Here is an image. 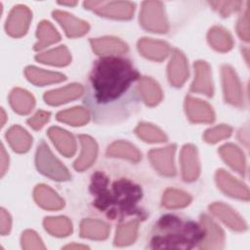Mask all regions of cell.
Segmentation results:
<instances>
[{
  "mask_svg": "<svg viewBox=\"0 0 250 250\" xmlns=\"http://www.w3.org/2000/svg\"><path fill=\"white\" fill-rule=\"evenodd\" d=\"M21 246L23 249H45L41 239L36 232L25 230L21 236Z\"/></svg>",
  "mask_w": 250,
  "mask_h": 250,
  "instance_id": "cell-41",
  "label": "cell"
},
{
  "mask_svg": "<svg viewBox=\"0 0 250 250\" xmlns=\"http://www.w3.org/2000/svg\"><path fill=\"white\" fill-rule=\"evenodd\" d=\"M202 237V227L173 215H166L155 226L150 248L189 249L195 246L196 243H199Z\"/></svg>",
  "mask_w": 250,
  "mask_h": 250,
  "instance_id": "cell-3",
  "label": "cell"
},
{
  "mask_svg": "<svg viewBox=\"0 0 250 250\" xmlns=\"http://www.w3.org/2000/svg\"><path fill=\"white\" fill-rule=\"evenodd\" d=\"M31 20L30 10L22 5L16 6L10 13L6 22L7 33L14 37H21L27 31Z\"/></svg>",
  "mask_w": 250,
  "mask_h": 250,
  "instance_id": "cell-10",
  "label": "cell"
},
{
  "mask_svg": "<svg viewBox=\"0 0 250 250\" xmlns=\"http://www.w3.org/2000/svg\"><path fill=\"white\" fill-rule=\"evenodd\" d=\"M210 210L216 217H218L230 229L237 231H243L246 229L245 222L229 206L221 202H217L210 206Z\"/></svg>",
  "mask_w": 250,
  "mask_h": 250,
  "instance_id": "cell-17",
  "label": "cell"
},
{
  "mask_svg": "<svg viewBox=\"0 0 250 250\" xmlns=\"http://www.w3.org/2000/svg\"><path fill=\"white\" fill-rule=\"evenodd\" d=\"M186 111L190 121L196 123H210L215 119L212 107L204 101L187 97Z\"/></svg>",
  "mask_w": 250,
  "mask_h": 250,
  "instance_id": "cell-12",
  "label": "cell"
},
{
  "mask_svg": "<svg viewBox=\"0 0 250 250\" xmlns=\"http://www.w3.org/2000/svg\"><path fill=\"white\" fill-rule=\"evenodd\" d=\"M138 78V71L126 59L105 57L95 63L84 103L97 122L115 123L130 114L136 102L134 86Z\"/></svg>",
  "mask_w": 250,
  "mask_h": 250,
  "instance_id": "cell-1",
  "label": "cell"
},
{
  "mask_svg": "<svg viewBox=\"0 0 250 250\" xmlns=\"http://www.w3.org/2000/svg\"><path fill=\"white\" fill-rule=\"evenodd\" d=\"M135 132L141 139L148 143H162L167 140L166 136L160 129L146 123H141L136 128Z\"/></svg>",
  "mask_w": 250,
  "mask_h": 250,
  "instance_id": "cell-38",
  "label": "cell"
},
{
  "mask_svg": "<svg viewBox=\"0 0 250 250\" xmlns=\"http://www.w3.org/2000/svg\"><path fill=\"white\" fill-rule=\"evenodd\" d=\"M93 51L98 55L112 56L126 53L128 46L118 38L115 37H102L91 39Z\"/></svg>",
  "mask_w": 250,
  "mask_h": 250,
  "instance_id": "cell-18",
  "label": "cell"
},
{
  "mask_svg": "<svg viewBox=\"0 0 250 250\" xmlns=\"http://www.w3.org/2000/svg\"><path fill=\"white\" fill-rule=\"evenodd\" d=\"M10 104L18 113L26 114L33 108L35 100L27 91L17 88L10 94Z\"/></svg>",
  "mask_w": 250,
  "mask_h": 250,
  "instance_id": "cell-28",
  "label": "cell"
},
{
  "mask_svg": "<svg viewBox=\"0 0 250 250\" xmlns=\"http://www.w3.org/2000/svg\"><path fill=\"white\" fill-rule=\"evenodd\" d=\"M107 178L101 172L93 176L91 189L97 194L95 206L102 211H106L111 218L114 206H117L118 212L122 214H133L137 202L142 197L141 188L134 183L126 179H121L113 184L112 193L106 188Z\"/></svg>",
  "mask_w": 250,
  "mask_h": 250,
  "instance_id": "cell-2",
  "label": "cell"
},
{
  "mask_svg": "<svg viewBox=\"0 0 250 250\" xmlns=\"http://www.w3.org/2000/svg\"><path fill=\"white\" fill-rule=\"evenodd\" d=\"M10 229H11V217L4 209H1V212H0V231H1V234H3V235L7 234L10 231Z\"/></svg>",
  "mask_w": 250,
  "mask_h": 250,
  "instance_id": "cell-44",
  "label": "cell"
},
{
  "mask_svg": "<svg viewBox=\"0 0 250 250\" xmlns=\"http://www.w3.org/2000/svg\"><path fill=\"white\" fill-rule=\"evenodd\" d=\"M44 227L48 232L56 236L68 235L72 230L71 223L65 217L46 218L44 220Z\"/></svg>",
  "mask_w": 250,
  "mask_h": 250,
  "instance_id": "cell-36",
  "label": "cell"
},
{
  "mask_svg": "<svg viewBox=\"0 0 250 250\" xmlns=\"http://www.w3.org/2000/svg\"><path fill=\"white\" fill-rule=\"evenodd\" d=\"M231 134V128L228 125H219L217 127L207 130L204 134V140L207 143L214 144L218 141L229 137Z\"/></svg>",
  "mask_w": 250,
  "mask_h": 250,
  "instance_id": "cell-39",
  "label": "cell"
},
{
  "mask_svg": "<svg viewBox=\"0 0 250 250\" xmlns=\"http://www.w3.org/2000/svg\"><path fill=\"white\" fill-rule=\"evenodd\" d=\"M188 75V62L184 54L175 50L168 64V77L172 85L181 87Z\"/></svg>",
  "mask_w": 250,
  "mask_h": 250,
  "instance_id": "cell-14",
  "label": "cell"
},
{
  "mask_svg": "<svg viewBox=\"0 0 250 250\" xmlns=\"http://www.w3.org/2000/svg\"><path fill=\"white\" fill-rule=\"evenodd\" d=\"M6 138L13 149L17 152L27 151L32 143L31 136L20 126H13L10 128L7 132Z\"/></svg>",
  "mask_w": 250,
  "mask_h": 250,
  "instance_id": "cell-25",
  "label": "cell"
},
{
  "mask_svg": "<svg viewBox=\"0 0 250 250\" xmlns=\"http://www.w3.org/2000/svg\"><path fill=\"white\" fill-rule=\"evenodd\" d=\"M191 198L190 196L179 189L169 188L163 194V205L167 208H181L189 204Z\"/></svg>",
  "mask_w": 250,
  "mask_h": 250,
  "instance_id": "cell-37",
  "label": "cell"
},
{
  "mask_svg": "<svg viewBox=\"0 0 250 250\" xmlns=\"http://www.w3.org/2000/svg\"><path fill=\"white\" fill-rule=\"evenodd\" d=\"M48 135L57 148L65 156H72L76 149V143L73 136L65 130L58 127H51Z\"/></svg>",
  "mask_w": 250,
  "mask_h": 250,
  "instance_id": "cell-21",
  "label": "cell"
},
{
  "mask_svg": "<svg viewBox=\"0 0 250 250\" xmlns=\"http://www.w3.org/2000/svg\"><path fill=\"white\" fill-rule=\"evenodd\" d=\"M139 91L148 105H155L162 99V92L159 85L149 77H143L139 81Z\"/></svg>",
  "mask_w": 250,
  "mask_h": 250,
  "instance_id": "cell-29",
  "label": "cell"
},
{
  "mask_svg": "<svg viewBox=\"0 0 250 250\" xmlns=\"http://www.w3.org/2000/svg\"><path fill=\"white\" fill-rule=\"evenodd\" d=\"M222 81L226 101L233 105H243V93L240 82L234 70L229 66L222 67Z\"/></svg>",
  "mask_w": 250,
  "mask_h": 250,
  "instance_id": "cell-7",
  "label": "cell"
},
{
  "mask_svg": "<svg viewBox=\"0 0 250 250\" xmlns=\"http://www.w3.org/2000/svg\"><path fill=\"white\" fill-rule=\"evenodd\" d=\"M195 78L191 85L192 92L202 93L207 96L213 95V83L211 79V69L207 62L198 61L194 63Z\"/></svg>",
  "mask_w": 250,
  "mask_h": 250,
  "instance_id": "cell-15",
  "label": "cell"
},
{
  "mask_svg": "<svg viewBox=\"0 0 250 250\" xmlns=\"http://www.w3.org/2000/svg\"><path fill=\"white\" fill-rule=\"evenodd\" d=\"M209 4L218 11L223 17H228L231 13L239 10L242 5L241 1H212Z\"/></svg>",
  "mask_w": 250,
  "mask_h": 250,
  "instance_id": "cell-40",
  "label": "cell"
},
{
  "mask_svg": "<svg viewBox=\"0 0 250 250\" xmlns=\"http://www.w3.org/2000/svg\"><path fill=\"white\" fill-rule=\"evenodd\" d=\"M219 152L224 160L239 174H245V158L242 151L232 144H227L220 147Z\"/></svg>",
  "mask_w": 250,
  "mask_h": 250,
  "instance_id": "cell-24",
  "label": "cell"
},
{
  "mask_svg": "<svg viewBox=\"0 0 250 250\" xmlns=\"http://www.w3.org/2000/svg\"><path fill=\"white\" fill-rule=\"evenodd\" d=\"M182 174L187 182H192L199 175V161L196 148L191 145H186L181 152Z\"/></svg>",
  "mask_w": 250,
  "mask_h": 250,
  "instance_id": "cell-13",
  "label": "cell"
},
{
  "mask_svg": "<svg viewBox=\"0 0 250 250\" xmlns=\"http://www.w3.org/2000/svg\"><path fill=\"white\" fill-rule=\"evenodd\" d=\"M73 248H78V249H86L87 247L86 246H83V245H75V244H72V245H67L64 247V249H73Z\"/></svg>",
  "mask_w": 250,
  "mask_h": 250,
  "instance_id": "cell-46",
  "label": "cell"
},
{
  "mask_svg": "<svg viewBox=\"0 0 250 250\" xmlns=\"http://www.w3.org/2000/svg\"><path fill=\"white\" fill-rule=\"evenodd\" d=\"M50 115H51L50 112H47L44 110H39L31 118H29L27 120V123L33 129L38 130L49 120Z\"/></svg>",
  "mask_w": 250,
  "mask_h": 250,
  "instance_id": "cell-43",
  "label": "cell"
},
{
  "mask_svg": "<svg viewBox=\"0 0 250 250\" xmlns=\"http://www.w3.org/2000/svg\"><path fill=\"white\" fill-rule=\"evenodd\" d=\"M109 232V226L99 220L86 219L80 226V234L82 237L91 239H104Z\"/></svg>",
  "mask_w": 250,
  "mask_h": 250,
  "instance_id": "cell-26",
  "label": "cell"
},
{
  "mask_svg": "<svg viewBox=\"0 0 250 250\" xmlns=\"http://www.w3.org/2000/svg\"><path fill=\"white\" fill-rule=\"evenodd\" d=\"M34 198L38 205L48 210H58L63 207V200L51 188L39 185L34 189Z\"/></svg>",
  "mask_w": 250,
  "mask_h": 250,
  "instance_id": "cell-23",
  "label": "cell"
},
{
  "mask_svg": "<svg viewBox=\"0 0 250 250\" xmlns=\"http://www.w3.org/2000/svg\"><path fill=\"white\" fill-rule=\"evenodd\" d=\"M208 41L215 50L220 52H227L232 47L230 34L221 26H214L209 30Z\"/></svg>",
  "mask_w": 250,
  "mask_h": 250,
  "instance_id": "cell-30",
  "label": "cell"
},
{
  "mask_svg": "<svg viewBox=\"0 0 250 250\" xmlns=\"http://www.w3.org/2000/svg\"><path fill=\"white\" fill-rule=\"evenodd\" d=\"M81 143V154L78 159L74 162V168L78 171L85 170L89 168L97 157L98 146L97 143L89 136L81 135L79 136Z\"/></svg>",
  "mask_w": 250,
  "mask_h": 250,
  "instance_id": "cell-20",
  "label": "cell"
},
{
  "mask_svg": "<svg viewBox=\"0 0 250 250\" xmlns=\"http://www.w3.org/2000/svg\"><path fill=\"white\" fill-rule=\"evenodd\" d=\"M216 182L219 188L227 194L239 199H249V191L247 187L233 178L225 170H218L216 173Z\"/></svg>",
  "mask_w": 250,
  "mask_h": 250,
  "instance_id": "cell-11",
  "label": "cell"
},
{
  "mask_svg": "<svg viewBox=\"0 0 250 250\" xmlns=\"http://www.w3.org/2000/svg\"><path fill=\"white\" fill-rule=\"evenodd\" d=\"M237 33L241 39L244 41H249L250 32H249V9L248 7L245 9L244 13L240 16L237 21Z\"/></svg>",
  "mask_w": 250,
  "mask_h": 250,
  "instance_id": "cell-42",
  "label": "cell"
},
{
  "mask_svg": "<svg viewBox=\"0 0 250 250\" xmlns=\"http://www.w3.org/2000/svg\"><path fill=\"white\" fill-rule=\"evenodd\" d=\"M36 35L38 37L37 43L34 45V50H41L53 43L58 42L61 37L55 27L49 21H41L38 25Z\"/></svg>",
  "mask_w": 250,
  "mask_h": 250,
  "instance_id": "cell-33",
  "label": "cell"
},
{
  "mask_svg": "<svg viewBox=\"0 0 250 250\" xmlns=\"http://www.w3.org/2000/svg\"><path fill=\"white\" fill-rule=\"evenodd\" d=\"M106 154L111 157H122L134 162L141 159L140 151L131 144L123 141H118L111 144L106 151Z\"/></svg>",
  "mask_w": 250,
  "mask_h": 250,
  "instance_id": "cell-32",
  "label": "cell"
},
{
  "mask_svg": "<svg viewBox=\"0 0 250 250\" xmlns=\"http://www.w3.org/2000/svg\"><path fill=\"white\" fill-rule=\"evenodd\" d=\"M140 22L144 28L151 32H166L168 30V21L162 3L159 1L144 2L140 14Z\"/></svg>",
  "mask_w": 250,
  "mask_h": 250,
  "instance_id": "cell-5",
  "label": "cell"
},
{
  "mask_svg": "<svg viewBox=\"0 0 250 250\" xmlns=\"http://www.w3.org/2000/svg\"><path fill=\"white\" fill-rule=\"evenodd\" d=\"M5 119H6V114L2 108L1 109V125H3L5 123Z\"/></svg>",
  "mask_w": 250,
  "mask_h": 250,
  "instance_id": "cell-48",
  "label": "cell"
},
{
  "mask_svg": "<svg viewBox=\"0 0 250 250\" xmlns=\"http://www.w3.org/2000/svg\"><path fill=\"white\" fill-rule=\"evenodd\" d=\"M138 49L144 57L153 61L164 60L170 51L167 43L149 38L141 39L138 42Z\"/></svg>",
  "mask_w": 250,
  "mask_h": 250,
  "instance_id": "cell-19",
  "label": "cell"
},
{
  "mask_svg": "<svg viewBox=\"0 0 250 250\" xmlns=\"http://www.w3.org/2000/svg\"><path fill=\"white\" fill-rule=\"evenodd\" d=\"M83 93V87L79 84H71L64 88L52 90L44 95V100L52 105L61 104L78 98Z\"/></svg>",
  "mask_w": 250,
  "mask_h": 250,
  "instance_id": "cell-22",
  "label": "cell"
},
{
  "mask_svg": "<svg viewBox=\"0 0 250 250\" xmlns=\"http://www.w3.org/2000/svg\"><path fill=\"white\" fill-rule=\"evenodd\" d=\"M59 4H62V5H67V6H74L76 5V1H62V2H59Z\"/></svg>",
  "mask_w": 250,
  "mask_h": 250,
  "instance_id": "cell-47",
  "label": "cell"
},
{
  "mask_svg": "<svg viewBox=\"0 0 250 250\" xmlns=\"http://www.w3.org/2000/svg\"><path fill=\"white\" fill-rule=\"evenodd\" d=\"M138 224L139 222L137 220H134L120 225L117 228L116 235L114 238L115 245L124 246L134 242L137 237Z\"/></svg>",
  "mask_w": 250,
  "mask_h": 250,
  "instance_id": "cell-35",
  "label": "cell"
},
{
  "mask_svg": "<svg viewBox=\"0 0 250 250\" xmlns=\"http://www.w3.org/2000/svg\"><path fill=\"white\" fill-rule=\"evenodd\" d=\"M53 17L63 27L68 37H78L85 34L89 30V24L68 13L62 11L53 12Z\"/></svg>",
  "mask_w": 250,
  "mask_h": 250,
  "instance_id": "cell-16",
  "label": "cell"
},
{
  "mask_svg": "<svg viewBox=\"0 0 250 250\" xmlns=\"http://www.w3.org/2000/svg\"><path fill=\"white\" fill-rule=\"evenodd\" d=\"M176 146L170 145L163 148L152 149L149 151L148 156L153 167L164 176H174L176 168L174 164V154Z\"/></svg>",
  "mask_w": 250,
  "mask_h": 250,
  "instance_id": "cell-9",
  "label": "cell"
},
{
  "mask_svg": "<svg viewBox=\"0 0 250 250\" xmlns=\"http://www.w3.org/2000/svg\"><path fill=\"white\" fill-rule=\"evenodd\" d=\"M84 7L101 16L120 20L132 18L135 11V4L128 1H86Z\"/></svg>",
  "mask_w": 250,
  "mask_h": 250,
  "instance_id": "cell-6",
  "label": "cell"
},
{
  "mask_svg": "<svg viewBox=\"0 0 250 250\" xmlns=\"http://www.w3.org/2000/svg\"><path fill=\"white\" fill-rule=\"evenodd\" d=\"M8 163H9V158L8 155L4 149V146H1V175L3 176L8 168Z\"/></svg>",
  "mask_w": 250,
  "mask_h": 250,
  "instance_id": "cell-45",
  "label": "cell"
},
{
  "mask_svg": "<svg viewBox=\"0 0 250 250\" xmlns=\"http://www.w3.org/2000/svg\"><path fill=\"white\" fill-rule=\"evenodd\" d=\"M203 237L199 242L201 249H221L224 246L225 235L222 229L207 215L201 216Z\"/></svg>",
  "mask_w": 250,
  "mask_h": 250,
  "instance_id": "cell-8",
  "label": "cell"
},
{
  "mask_svg": "<svg viewBox=\"0 0 250 250\" xmlns=\"http://www.w3.org/2000/svg\"><path fill=\"white\" fill-rule=\"evenodd\" d=\"M57 119L59 121H62L73 126H80L89 121V112L86 108L77 106L71 109L60 111L57 114Z\"/></svg>",
  "mask_w": 250,
  "mask_h": 250,
  "instance_id": "cell-34",
  "label": "cell"
},
{
  "mask_svg": "<svg viewBox=\"0 0 250 250\" xmlns=\"http://www.w3.org/2000/svg\"><path fill=\"white\" fill-rule=\"evenodd\" d=\"M36 60L40 62L47 63V64H53L58 66L66 65L70 62L71 57L64 46H60L56 49L47 51L45 53H42L36 57Z\"/></svg>",
  "mask_w": 250,
  "mask_h": 250,
  "instance_id": "cell-31",
  "label": "cell"
},
{
  "mask_svg": "<svg viewBox=\"0 0 250 250\" xmlns=\"http://www.w3.org/2000/svg\"><path fill=\"white\" fill-rule=\"evenodd\" d=\"M25 76L27 79L36 85H46L63 81L65 76L59 72H52L39 69L35 66H28L25 68Z\"/></svg>",
  "mask_w": 250,
  "mask_h": 250,
  "instance_id": "cell-27",
  "label": "cell"
},
{
  "mask_svg": "<svg viewBox=\"0 0 250 250\" xmlns=\"http://www.w3.org/2000/svg\"><path fill=\"white\" fill-rule=\"evenodd\" d=\"M36 166L42 174L56 181H67L70 179L67 169L53 155L44 142L39 145L36 152Z\"/></svg>",
  "mask_w": 250,
  "mask_h": 250,
  "instance_id": "cell-4",
  "label": "cell"
}]
</instances>
